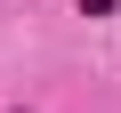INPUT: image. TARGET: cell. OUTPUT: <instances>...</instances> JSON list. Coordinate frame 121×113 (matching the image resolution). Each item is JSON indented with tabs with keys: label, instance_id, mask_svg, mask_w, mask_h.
<instances>
[{
	"label": "cell",
	"instance_id": "1",
	"mask_svg": "<svg viewBox=\"0 0 121 113\" xmlns=\"http://www.w3.org/2000/svg\"><path fill=\"white\" fill-rule=\"evenodd\" d=\"M16 113H24V105H16Z\"/></svg>",
	"mask_w": 121,
	"mask_h": 113
}]
</instances>
